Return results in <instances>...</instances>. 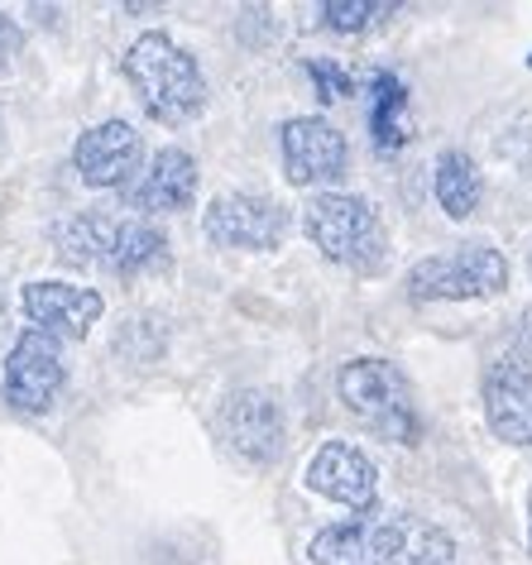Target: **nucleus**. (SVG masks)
<instances>
[{
	"label": "nucleus",
	"instance_id": "1",
	"mask_svg": "<svg viewBox=\"0 0 532 565\" xmlns=\"http://www.w3.org/2000/svg\"><path fill=\"white\" fill-rule=\"evenodd\" d=\"M125 73H130L139 102L159 125H183L206 106V82L198 63L168 34H139L125 53Z\"/></svg>",
	"mask_w": 532,
	"mask_h": 565
},
{
	"label": "nucleus",
	"instance_id": "2",
	"mask_svg": "<svg viewBox=\"0 0 532 565\" xmlns=\"http://www.w3.org/2000/svg\"><path fill=\"white\" fill-rule=\"evenodd\" d=\"M307 235L327 259L355 268V274H384L389 264V231L365 196L321 192L307 202Z\"/></svg>",
	"mask_w": 532,
	"mask_h": 565
},
{
	"label": "nucleus",
	"instance_id": "3",
	"mask_svg": "<svg viewBox=\"0 0 532 565\" xmlns=\"http://www.w3.org/2000/svg\"><path fill=\"white\" fill-rule=\"evenodd\" d=\"M341 403L355 413L360 422H370L374 436L394 446H413L417 441V413H413V393H408V379H403L398 364L389 360H350L341 379Z\"/></svg>",
	"mask_w": 532,
	"mask_h": 565
},
{
	"label": "nucleus",
	"instance_id": "4",
	"mask_svg": "<svg viewBox=\"0 0 532 565\" xmlns=\"http://www.w3.org/2000/svg\"><path fill=\"white\" fill-rule=\"evenodd\" d=\"M509 288V264L494 245L470 239L451 254L413 264L408 274V298L413 302H466V298H494Z\"/></svg>",
	"mask_w": 532,
	"mask_h": 565
},
{
	"label": "nucleus",
	"instance_id": "5",
	"mask_svg": "<svg viewBox=\"0 0 532 565\" xmlns=\"http://www.w3.org/2000/svg\"><path fill=\"white\" fill-rule=\"evenodd\" d=\"M403 546H408V522L389 508H365L350 522L312 536V561L317 565H398Z\"/></svg>",
	"mask_w": 532,
	"mask_h": 565
},
{
	"label": "nucleus",
	"instance_id": "6",
	"mask_svg": "<svg viewBox=\"0 0 532 565\" xmlns=\"http://www.w3.org/2000/svg\"><path fill=\"white\" fill-rule=\"evenodd\" d=\"M288 225V206L264 192H226L206 206V239L226 249H274Z\"/></svg>",
	"mask_w": 532,
	"mask_h": 565
},
{
	"label": "nucleus",
	"instance_id": "7",
	"mask_svg": "<svg viewBox=\"0 0 532 565\" xmlns=\"http://www.w3.org/2000/svg\"><path fill=\"white\" fill-rule=\"evenodd\" d=\"M63 379H67L63 345L30 327L6 360V403L15 407V413L39 417V413H49L53 398L63 393Z\"/></svg>",
	"mask_w": 532,
	"mask_h": 565
},
{
	"label": "nucleus",
	"instance_id": "8",
	"mask_svg": "<svg viewBox=\"0 0 532 565\" xmlns=\"http://www.w3.org/2000/svg\"><path fill=\"white\" fill-rule=\"evenodd\" d=\"M278 145H284L288 182H298V188L336 182L345 173V163H350L345 135L336 130L331 120H321V116H292L284 130H278Z\"/></svg>",
	"mask_w": 532,
	"mask_h": 565
},
{
	"label": "nucleus",
	"instance_id": "9",
	"mask_svg": "<svg viewBox=\"0 0 532 565\" xmlns=\"http://www.w3.org/2000/svg\"><path fill=\"white\" fill-rule=\"evenodd\" d=\"M77 173L87 188H130L145 163V139L125 120H102L77 139Z\"/></svg>",
	"mask_w": 532,
	"mask_h": 565
},
{
	"label": "nucleus",
	"instance_id": "10",
	"mask_svg": "<svg viewBox=\"0 0 532 565\" xmlns=\"http://www.w3.org/2000/svg\"><path fill=\"white\" fill-rule=\"evenodd\" d=\"M226 436L235 446V456L249 465H274L288 446L284 431V407L269 388H241L226 403Z\"/></svg>",
	"mask_w": 532,
	"mask_h": 565
},
{
	"label": "nucleus",
	"instance_id": "11",
	"mask_svg": "<svg viewBox=\"0 0 532 565\" xmlns=\"http://www.w3.org/2000/svg\"><path fill=\"white\" fill-rule=\"evenodd\" d=\"M307 484H312L321 499L365 513V508H374V493H380V470L370 465L365 450H355L345 441H327L312 456V465H307Z\"/></svg>",
	"mask_w": 532,
	"mask_h": 565
},
{
	"label": "nucleus",
	"instance_id": "12",
	"mask_svg": "<svg viewBox=\"0 0 532 565\" xmlns=\"http://www.w3.org/2000/svg\"><path fill=\"white\" fill-rule=\"evenodd\" d=\"M125 202L135 211H149V216H168V211H183L198 192V163H192L188 149L168 145L149 159V168H139L130 188H120Z\"/></svg>",
	"mask_w": 532,
	"mask_h": 565
},
{
	"label": "nucleus",
	"instance_id": "13",
	"mask_svg": "<svg viewBox=\"0 0 532 565\" xmlns=\"http://www.w3.org/2000/svg\"><path fill=\"white\" fill-rule=\"evenodd\" d=\"M24 317L34 321V331L53 335V341L58 335L82 341L102 317V292L73 288V282H30L24 288Z\"/></svg>",
	"mask_w": 532,
	"mask_h": 565
},
{
	"label": "nucleus",
	"instance_id": "14",
	"mask_svg": "<svg viewBox=\"0 0 532 565\" xmlns=\"http://www.w3.org/2000/svg\"><path fill=\"white\" fill-rule=\"evenodd\" d=\"M485 417L499 441L532 446V370L518 364H494L485 374Z\"/></svg>",
	"mask_w": 532,
	"mask_h": 565
},
{
	"label": "nucleus",
	"instance_id": "15",
	"mask_svg": "<svg viewBox=\"0 0 532 565\" xmlns=\"http://www.w3.org/2000/svg\"><path fill=\"white\" fill-rule=\"evenodd\" d=\"M370 135L380 153L408 145V87L398 73H374L370 82Z\"/></svg>",
	"mask_w": 532,
	"mask_h": 565
},
{
	"label": "nucleus",
	"instance_id": "16",
	"mask_svg": "<svg viewBox=\"0 0 532 565\" xmlns=\"http://www.w3.org/2000/svg\"><path fill=\"white\" fill-rule=\"evenodd\" d=\"M168 259V239L159 225L149 221H116L110 231V254H106V268L110 274H145V268H159Z\"/></svg>",
	"mask_w": 532,
	"mask_h": 565
},
{
	"label": "nucleus",
	"instance_id": "17",
	"mask_svg": "<svg viewBox=\"0 0 532 565\" xmlns=\"http://www.w3.org/2000/svg\"><path fill=\"white\" fill-rule=\"evenodd\" d=\"M437 202L451 221H466L480 206V168H475L470 153L446 149L437 159Z\"/></svg>",
	"mask_w": 532,
	"mask_h": 565
},
{
	"label": "nucleus",
	"instance_id": "18",
	"mask_svg": "<svg viewBox=\"0 0 532 565\" xmlns=\"http://www.w3.org/2000/svg\"><path fill=\"white\" fill-rule=\"evenodd\" d=\"M389 10L394 6H374V0H327L321 20L341 34H355V30H365V24H374V15H389Z\"/></svg>",
	"mask_w": 532,
	"mask_h": 565
},
{
	"label": "nucleus",
	"instance_id": "19",
	"mask_svg": "<svg viewBox=\"0 0 532 565\" xmlns=\"http://www.w3.org/2000/svg\"><path fill=\"white\" fill-rule=\"evenodd\" d=\"M398 565H456V546H451V536L437 532V527H423L417 542L408 532V546H403Z\"/></svg>",
	"mask_w": 532,
	"mask_h": 565
},
{
	"label": "nucleus",
	"instance_id": "20",
	"mask_svg": "<svg viewBox=\"0 0 532 565\" xmlns=\"http://www.w3.org/2000/svg\"><path fill=\"white\" fill-rule=\"evenodd\" d=\"M307 77H312V87L321 102H341V96H350V77H345V67H336L327 58H312L307 63Z\"/></svg>",
	"mask_w": 532,
	"mask_h": 565
},
{
	"label": "nucleus",
	"instance_id": "21",
	"mask_svg": "<svg viewBox=\"0 0 532 565\" xmlns=\"http://www.w3.org/2000/svg\"><path fill=\"white\" fill-rule=\"evenodd\" d=\"M269 10H245V15H241V44H269Z\"/></svg>",
	"mask_w": 532,
	"mask_h": 565
},
{
	"label": "nucleus",
	"instance_id": "22",
	"mask_svg": "<svg viewBox=\"0 0 532 565\" xmlns=\"http://www.w3.org/2000/svg\"><path fill=\"white\" fill-rule=\"evenodd\" d=\"M15 49H20V30H15V20L0 10V73L10 67V53H15Z\"/></svg>",
	"mask_w": 532,
	"mask_h": 565
},
{
	"label": "nucleus",
	"instance_id": "23",
	"mask_svg": "<svg viewBox=\"0 0 532 565\" xmlns=\"http://www.w3.org/2000/svg\"><path fill=\"white\" fill-rule=\"evenodd\" d=\"M528 518H532V493H528ZM528 546H532V522H528Z\"/></svg>",
	"mask_w": 532,
	"mask_h": 565
},
{
	"label": "nucleus",
	"instance_id": "24",
	"mask_svg": "<svg viewBox=\"0 0 532 565\" xmlns=\"http://www.w3.org/2000/svg\"><path fill=\"white\" fill-rule=\"evenodd\" d=\"M0 312H6V292H0Z\"/></svg>",
	"mask_w": 532,
	"mask_h": 565
},
{
	"label": "nucleus",
	"instance_id": "25",
	"mask_svg": "<svg viewBox=\"0 0 532 565\" xmlns=\"http://www.w3.org/2000/svg\"><path fill=\"white\" fill-rule=\"evenodd\" d=\"M528 63H532V58H528Z\"/></svg>",
	"mask_w": 532,
	"mask_h": 565
}]
</instances>
